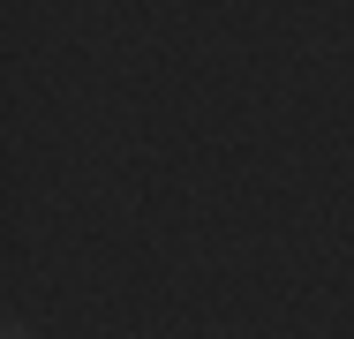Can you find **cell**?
<instances>
[{"label": "cell", "instance_id": "1", "mask_svg": "<svg viewBox=\"0 0 354 339\" xmlns=\"http://www.w3.org/2000/svg\"><path fill=\"white\" fill-rule=\"evenodd\" d=\"M8 339H30V332H23V324H8Z\"/></svg>", "mask_w": 354, "mask_h": 339}]
</instances>
